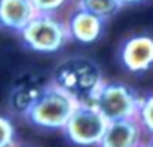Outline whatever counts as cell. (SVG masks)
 <instances>
[{"label":"cell","instance_id":"3957f363","mask_svg":"<svg viewBox=\"0 0 153 147\" xmlns=\"http://www.w3.org/2000/svg\"><path fill=\"white\" fill-rule=\"evenodd\" d=\"M20 38L30 50L38 53H56L71 38L68 22L58 15H36L23 30Z\"/></svg>","mask_w":153,"mask_h":147},{"label":"cell","instance_id":"5bb4252c","mask_svg":"<svg viewBox=\"0 0 153 147\" xmlns=\"http://www.w3.org/2000/svg\"><path fill=\"white\" fill-rule=\"evenodd\" d=\"M123 5H132V4H140V2H145V0H120Z\"/></svg>","mask_w":153,"mask_h":147},{"label":"cell","instance_id":"52a82bcc","mask_svg":"<svg viewBox=\"0 0 153 147\" xmlns=\"http://www.w3.org/2000/svg\"><path fill=\"white\" fill-rule=\"evenodd\" d=\"M68 28H69L71 38L74 41H79L82 45H91L100 40L105 28V20L91 12L77 8L68 20Z\"/></svg>","mask_w":153,"mask_h":147},{"label":"cell","instance_id":"8992f818","mask_svg":"<svg viewBox=\"0 0 153 147\" xmlns=\"http://www.w3.org/2000/svg\"><path fill=\"white\" fill-rule=\"evenodd\" d=\"M120 63L130 73H145L153 68V37L135 35L120 46Z\"/></svg>","mask_w":153,"mask_h":147},{"label":"cell","instance_id":"6da1fadb","mask_svg":"<svg viewBox=\"0 0 153 147\" xmlns=\"http://www.w3.org/2000/svg\"><path fill=\"white\" fill-rule=\"evenodd\" d=\"M53 83L76 98L81 104H91L105 81L97 63L84 56H73L56 66Z\"/></svg>","mask_w":153,"mask_h":147},{"label":"cell","instance_id":"5b68a950","mask_svg":"<svg viewBox=\"0 0 153 147\" xmlns=\"http://www.w3.org/2000/svg\"><path fill=\"white\" fill-rule=\"evenodd\" d=\"M109 121L94 104H79L76 112L64 127V134L73 144L81 147H99Z\"/></svg>","mask_w":153,"mask_h":147},{"label":"cell","instance_id":"e0dca14e","mask_svg":"<svg viewBox=\"0 0 153 147\" xmlns=\"http://www.w3.org/2000/svg\"><path fill=\"white\" fill-rule=\"evenodd\" d=\"M17 147H28V146H17Z\"/></svg>","mask_w":153,"mask_h":147},{"label":"cell","instance_id":"30bf717a","mask_svg":"<svg viewBox=\"0 0 153 147\" xmlns=\"http://www.w3.org/2000/svg\"><path fill=\"white\" fill-rule=\"evenodd\" d=\"M122 7L123 4L120 0H77V8L91 12L104 20L117 15Z\"/></svg>","mask_w":153,"mask_h":147},{"label":"cell","instance_id":"9c48e42d","mask_svg":"<svg viewBox=\"0 0 153 147\" xmlns=\"http://www.w3.org/2000/svg\"><path fill=\"white\" fill-rule=\"evenodd\" d=\"M142 130L137 119L109 122L99 147H137L142 144Z\"/></svg>","mask_w":153,"mask_h":147},{"label":"cell","instance_id":"ba28073f","mask_svg":"<svg viewBox=\"0 0 153 147\" xmlns=\"http://www.w3.org/2000/svg\"><path fill=\"white\" fill-rule=\"evenodd\" d=\"M31 0H0V27L20 33L36 17Z\"/></svg>","mask_w":153,"mask_h":147},{"label":"cell","instance_id":"8fae6325","mask_svg":"<svg viewBox=\"0 0 153 147\" xmlns=\"http://www.w3.org/2000/svg\"><path fill=\"white\" fill-rule=\"evenodd\" d=\"M137 121L142 126V129L145 132H148L150 137H153V94L142 98V104H140Z\"/></svg>","mask_w":153,"mask_h":147},{"label":"cell","instance_id":"277c9868","mask_svg":"<svg viewBox=\"0 0 153 147\" xmlns=\"http://www.w3.org/2000/svg\"><path fill=\"white\" fill-rule=\"evenodd\" d=\"M109 122L123 119H137L142 98L135 89L123 83H104L92 103Z\"/></svg>","mask_w":153,"mask_h":147},{"label":"cell","instance_id":"7a4b0ae2","mask_svg":"<svg viewBox=\"0 0 153 147\" xmlns=\"http://www.w3.org/2000/svg\"><path fill=\"white\" fill-rule=\"evenodd\" d=\"M79 101L54 83L46 84L27 117L31 124L48 130H64L69 119L79 107Z\"/></svg>","mask_w":153,"mask_h":147},{"label":"cell","instance_id":"9a60e30c","mask_svg":"<svg viewBox=\"0 0 153 147\" xmlns=\"http://www.w3.org/2000/svg\"><path fill=\"white\" fill-rule=\"evenodd\" d=\"M146 147H153V137H150V140L146 142Z\"/></svg>","mask_w":153,"mask_h":147},{"label":"cell","instance_id":"4fadbf2b","mask_svg":"<svg viewBox=\"0 0 153 147\" xmlns=\"http://www.w3.org/2000/svg\"><path fill=\"white\" fill-rule=\"evenodd\" d=\"M69 0H31L38 15H56L63 10Z\"/></svg>","mask_w":153,"mask_h":147},{"label":"cell","instance_id":"7c38bea8","mask_svg":"<svg viewBox=\"0 0 153 147\" xmlns=\"http://www.w3.org/2000/svg\"><path fill=\"white\" fill-rule=\"evenodd\" d=\"M0 147H17V129L7 116H0Z\"/></svg>","mask_w":153,"mask_h":147},{"label":"cell","instance_id":"2e32d148","mask_svg":"<svg viewBox=\"0 0 153 147\" xmlns=\"http://www.w3.org/2000/svg\"><path fill=\"white\" fill-rule=\"evenodd\" d=\"M137 147H146V144H143V142H142L140 146H137Z\"/></svg>","mask_w":153,"mask_h":147}]
</instances>
